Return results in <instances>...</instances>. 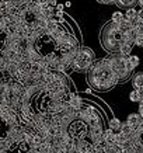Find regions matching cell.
Segmentation results:
<instances>
[{"mask_svg":"<svg viewBox=\"0 0 143 153\" xmlns=\"http://www.w3.org/2000/svg\"><path fill=\"white\" fill-rule=\"evenodd\" d=\"M108 128H111V129L114 131L115 134H118V132H121V128H122V122H121L118 118H111L110 122H108Z\"/></svg>","mask_w":143,"mask_h":153,"instance_id":"30bf717a","label":"cell"},{"mask_svg":"<svg viewBox=\"0 0 143 153\" xmlns=\"http://www.w3.org/2000/svg\"><path fill=\"white\" fill-rule=\"evenodd\" d=\"M143 122V117L140 115V114H129L128 115V118H126V124H129V126L132 128V129H138L139 125Z\"/></svg>","mask_w":143,"mask_h":153,"instance_id":"5b68a950","label":"cell"},{"mask_svg":"<svg viewBox=\"0 0 143 153\" xmlns=\"http://www.w3.org/2000/svg\"><path fill=\"white\" fill-rule=\"evenodd\" d=\"M135 45L143 48V33H140L138 37H136V39H135Z\"/></svg>","mask_w":143,"mask_h":153,"instance_id":"5bb4252c","label":"cell"},{"mask_svg":"<svg viewBox=\"0 0 143 153\" xmlns=\"http://www.w3.org/2000/svg\"><path fill=\"white\" fill-rule=\"evenodd\" d=\"M70 6H72V3H70L69 0H67V1L65 3V7H70Z\"/></svg>","mask_w":143,"mask_h":153,"instance_id":"ffe728a7","label":"cell"},{"mask_svg":"<svg viewBox=\"0 0 143 153\" xmlns=\"http://www.w3.org/2000/svg\"><path fill=\"white\" fill-rule=\"evenodd\" d=\"M135 44H132V42H128V41H122V44H121L119 47V51H118V53H121V55L124 56H129L130 52H132V47H133Z\"/></svg>","mask_w":143,"mask_h":153,"instance_id":"52a82bcc","label":"cell"},{"mask_svg":"<svg viewBox=\"0 0 143 153\" xmlns=\"http://www.w3.org/2000/svg\"><path fill=\"white\" fill-rule=\"evenodd\" d=\"M67 104H69L74 111H79L83 108V100L79 97L77 94H69V100H67Z\"/></svg>","mask_w":143,"mask_h":153,"instance_id":"8992f818","label":"cell"},{"mask_svg":"<svg viewBox=\"0 0 143 153\" xmlns=\"http://www.w3.org/2000/svg\"><path fill=\"white\" fill-rule=\"evenodd\" d=\"M139 114L143 117V101L142 102H139Z\"/></svg>","mask_w":143,"mask_h":153,"instance_id":"e0dca14e","label":"cell"},{"mask_svg":"<svg viewBox=\"0 0 143 153\" xmlns=\"http://www.w3.org/2000/svg\"><path fill=\"white\" fill-rule=\"evenodd\" d=\"M63 7H65V4H62V3H58V4H56V10H58V11H63Z\"/></svg>","mask_w":143,"mask_h":153,"instance_id":"2e32d148","label":"cell"},{"mask_svg":"<svg viewBox=\"0 0 143 153\" xmlns=\"http://www.w3.org/2000/svg\"><path fill=\"white\" fill-rule=\"evenodd\" d=\"M124 20H125V14L124 13H121V11H114V13H112L111 21H114V23H116V24H119V23H122Z\"/></svg>","mask_w":143,"mask_h":153,"instance_id":"8fae6325","label":"cell"},{"mask_svg":"<svg viewBox=\"0 0 143 153\" xmlns=\"http://www.w3.org/2000/svg\"><path fill=\"white\" fill-rule=\"evenodd\" d=\"M132 86L136 90H143V72H138L132 77Z\"/></svg>","mask_w":143,"mask_h":153,"instance_id":"ba28073f","label":"cell"},{"mask_svg":"<svg viewBox=\"0 0 143 153\" xmlns=\"http://www.w3.org/2000/svg\"><path fill=\"white\" fill-rule=\"evenodd\" d=\"M108 60H110L111 69H112L114 74H115L118 83L129 79L132 70L135 69L133 66L130 65L129 56H124V55H121V53H112L108 58Z\"/></svg>","mask_w":143,"mask_h":153,"instance_id":"3957f363","label":"cell"},{"mask_svg":"<svg viewBox=\"0 0 143 153\" xmlns=\"http://www.w3.org/2000/svg\"><path fill=\"white\" fill-rule=\"evenodd\" d=\"M125 34L119 30V25L114 21L107 23L101 30V45L110 53H118L119 47L124 41Z\"/></svg>","mask_w":143,"mask_h":153,"instance_id":"7a4b0ae2","label":"cell"},{"mask_svg":"<svg viewBox=\"0 0 143 153\" xmlns=\"http://www.w3.org/2000/svg\"><path fill=\"white\" fill-rule=\"evenodd\" d=\"M87 82L91 88H96L97 91H108L118 84L108 58L94 62V65L87 72Z\"/></svg>","mask_w":143,"mask_h":153,"instance_id":"6da1fadb","label":"cell"},{"mask_svg":"<svg viewBox=\"0 0 143 153\" xmlns=\"http://www.w3.org/2000/svg\"><path fill=\"white\" fill-rule=\"evenodd\" d=\"M129 100L132 102H139V90H136V88H135V90H132V91H130V93H129Z\"/></svg>","mask_w":143,"mask_h":153,"instance_id":"7c38bea8","label":"cell"},{"mask_svg":"<svg viewBox=\"0 0 143 153\" xmlns=\"http://www.w3.org/2000/svg\"><path fill=\"white\" fill-rule=\"evenodd\" d=\"M98 3H101V4H114V1L115 0H97Z\"/></svg>","mask_w":143,"mask_h":153,"instance_id":"9a60e30c","label":"cell"},{"mask_svg":"<svg viewBox=\"0 0 143 153\" xmlns=\"http://www.w3.org/2000/svg\"><path fill=\"white\" fill-rule=\"evenodd\" d=\"M138 4L140 6V9H143V0H138Z\"/></svg>","mask_w":143,"mask_h":153,"instance_id":"d6986e66","label":"cell"},{"mask_svg":"<svg viewBox=\"0 0 143 153\" xmlns=\"http://www.w3.org/2000/svg\"><path fill=\"white\" fill-rule=\"evenodd\" d=\"M129 62L133 68H138L139 63H140V59H139V56H136V55H129Z\"/></svg>","mask_w":143,"mask_h":153,"instance_id":"4fadbf2b","label":"cell"},{"mask_svg":"<svg viewBox=\"0 0 143 153\" xmlns=\"http://www.w3.org/2000/svg\"><path fill=\"white\" fill-rule=\"evenodd\" d=\"M114 4H116L121 9H129V7H133L135 4H138V0H115Z\"/></svg>","mask_w":143,"mask_h":153,"instance_id":"9c48e42d","label":"cell"},{"mask_svg":"<svg viewBox=\"0 0 143 153\" xmlns=\"http://www.w3.org/2000/svg\"><path fill=\"white\" fill-rule=\"evenodd\" d=\"M84 93H86V94H91L93 90H91V88H86V90H84Z\"/></svg>","mask_w":143,"mask_h":153,"instance_id":"ac0fdd59","label":"cell"},{"mask_svg":"<svg viewBox=\"0 0 143 153\" xmlns=\"http://www.w3.org/2000/svg\"><path fill=\"white\" fill-rule=\"evenodd\" d=\"M96 62V53L91 48L80 47L72 60V69L74 72H88Z\"/></svg>","mask_w":143,"mask_h":153,"instance_id":"277c9868","label":"cell"}]
</instances>
